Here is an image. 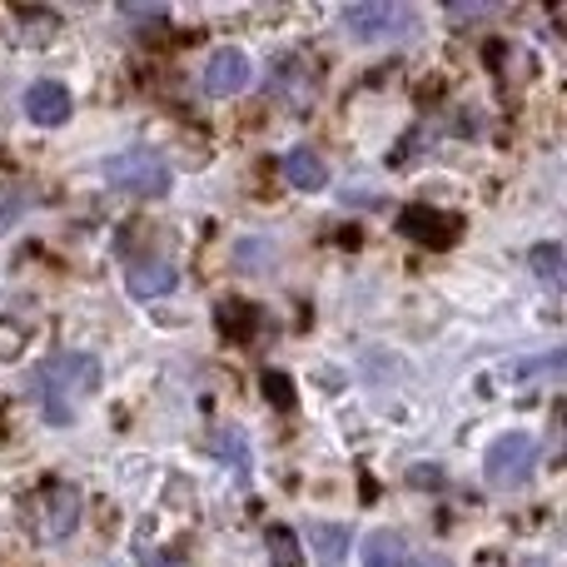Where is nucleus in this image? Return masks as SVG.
<instances>
[{
  "label": "nucleus",
  "mask_w": 567,
  "mask_h": 567,
  "mask_svg": "<svg viewBox=\"0 0 567 567\" xmlns=\"http://www.w3.org/2000/svg\"><path fill=\"white\" fill-rule=\"evenodd\" d=\"M30 209V199H25V189H0V229H10L20 215Z\"/></svg>",
  "instance_id": "19"
},
{
  "label": "nucleus",
  "mask_w": 567,
  "mask_h": 567,
  "mask_svg": "<svg viewBox=\"0 0 567 567\" xmlns=\"http://www.w3.org/2000/svg\"><path fill=\"white\" fill-rule=\"evenodd\" d=\"M399 229L409 239H419V245H429V249H449L463 225L453 215H443V209H433V205H409L399 215Z\"/></svg>",
  "instance_id": "6"
},
{
  "label": "nucleus",
  "mask_w": 567,
  "mask_h": 567,
  "mask_svg": "<svg viewBox=\"0 0 567 567\" xmlns=\"http://www.w3.org/2000/svg\"><path fill=\"white\" fill-rule=\"evenodd\" d=\"M279 169H284V179H289L293 189H323L329 185V165H323L313 150H289V155L279 159Z\"/></svg>",
  "instance_id": "10"
},
{
  "label": "nucleus",
  "mask_w": 567,
  "mask_h": 567,
  "mask_svg": "<svg viewBox=\"0 0 567 567\" xmlns=\"http://www.w3.org/2000/svg\"><path fill=\"white\" fill-rule=\"evenodd\" d=\"M409 478H413V483H419V488H439V483H443V473H439V468H433V463H423V468H413V473H409Z\"/></svg>",
  "instance_id": "20"
},
{
  "label": "nucleus",
  "mask_w": 567,
  "mask_h": 567,
  "mask_svg": "<svg viewBox=\"0 0 567 567\" xmlns=\"http://www.w3.org/2000/svg\"><path fill=\"white\" fill-rule=\"evenodd\" d=\"M259 389H265V399L275 403V409H293V379L279 369H265V379H259Z\"/></svg>",
  "instance_id": "17"
},
{
  "label": "nucleus",
  "mask_w": 567,
  "mask_h": 567,
  "mask_svg": "<svg viewBox=\"0 0 567 567\" xmlns=\"http://www.w3.org/2000/svg\"><path fill=\"white\" fill-rule=\"evenodd\" d=\"M533 463H538V443L528 433H503L483 453V478L498 483V488H513V483H523L533 473Z\"/></svg>",
  "instance_id": "3"
},
{
  "label": "nucleus",
  "mask_w": 567,
  "mask_h": 567,
  "mask_svg": "<svg viewBox=\"0 0 567 567\" xmlns=\"http://www.w3.org/2000/svg\"><path fill=\"white\" fill-rule=\"evenodd\" d=\"M528 269L538 275L543 289H563V279H567V255H563V245H538L528 255Z\"/></svg>",
  "instance_id": "13"
},
{
  "label": "nucleus",
  "mask_w": 567,
  "mask_h": 567,
  "mask_svg": "<svg viewBox=\"0 0 567 567\" xmlns=\"http://www.w3.org/2000/svg\"><path fill=\"white\" fill-rule=\"evenodd\" d=\"M169 165L155 155V150H120V155L105 159V185L120 189V195L135 199H159L169 195Z\"/></svg>",
  "instance_id": "2"
},
{
  "label": "nucleus",
  "mask_w": 567,
  "mask_h": 567,
  "mask_svg": "<svg viewBox=\"0 0 567 567\" xmlns=\"http://www.w3.org/2000/svg\"><path fill=\"white\" fill-rule=\"evenodd\" d=\"M343 25H349L353 40H389L393 30L413 25V10L389 6V0H369V6H349L343 10Z\"/></svg>",
  "instance_id": "4"
},
{
  "label": "nucleus",
  "mask_w": 567,
  "mask_h": 567,
  "mask_svg": "<svg viewBox=\"0 0 567 567\" xmlns=\"http://www.w3.org/2000/svg\"><path fill=\"white\" fill-rule=\"evenodd\" d=\"M219 313H225V333H229V339H245V333L255 329V309H249V303H225Z\"/></svg>",
  "instance_id": "18"
},
{
  "label": "nucleus",
  "mask_w": 567,
  "mask_h": 567,
  "mask_svg": "<svg viewBox=\"0 0 567 567\" xmlns=\"http://www.w3.org/2000/svg\"><path fill=\"white\" fill-rule=\"evenodd\" d=\"M363 567H403L409 563V548H403V538L399 533H389V528H379V533H369L363 538Z\"/></svg>",
  "instance_id": "12"
},
{
  "label": "nucleus",
  "mask_w": 567,
  "mask_h": 567,
  "mask_svg": "<svg viewBox=\"0 0 567 567\" xmlns=\"http://www.w3.org/2000/svg\"><path fill=\"white\" fill-rule=\"evenodd\" d=\"M80 523V493L75 488H50L45 508H40V538H70Z\"/></svg>",
  "instance_id": "9"
},
{
  "label": "nucleus",
  "mask_w": 567,
  "mask_h": 567,
  "mask_svg": "<svg viewBox=\"0 0 567 567\" xmlns=\"http://www.w3.org/2000/svg\"><path fill=\"white\" fill-rule=\"evenodd\" d=\"M179 284V269L169 255H140L125 265V289L135 299H159V293H175Z\"/></svg>",
  "instance_id": "5"
},
{
  "label": "nucleus",
  "mask_w": 567,
  "mask_h": 567,
  "mask_svg": "<svg viewBox=\"0 0 567 567\" xmlns=\"http://www.w3.org/2000/svg\"><path fill=\"white\" fill-rule=\"evenodd\" d=\"M30 383H35L40 413H45L50 423H70L75 419V399L100 389V363L90 359V353H50Z\"/></svg>",
  "instance_id": "1"
},
{
  "label": "nucleus",
  "mask_w": 567,
  "mask_h": 567,
  "mask_svg": "<svg viewBox=\"0 0 567 567\" xmlns=\"http://www.w3.org/2000/svg\"><path fill=\"white\" fill-rule=\"evenodd\" d=\"M125 16H130V20H165L169 10H165V6H125Z\"/></svg>",
  "instance_id": "21"
},
{
  "label": "nucleus",
  "mask_w": 567,
  "mask_h": 567,
  "mask_svg": "<svg viewBox=\"0 0 567 567\" xmlns=\"http://www.w3.org/2000/svg\"><path fill=\"white\" fill-rule=\"evenodd\" d=\"M209 453L229 463V473H235V483H249V439H245V433H239V429H219L215 439H209Z\"/></svg>",
  "instance_id": "11"
},
{
  "label": "nucleus",
  "mask_w": 567,
  "mask_h": 567,
  "mask_svg": "<svg viewBox=\"0 0 567 567\" xmlns=\"http://www.w3.org/2000/svg\"><path fill=\"white\" fill-rule=\"evenodd\" d=\"M309 538H313V548L323 553V563H339L343 553H349V528H323V523H313Z\"/></svg>",
  "instance_id": "15"
},
{
  "label": "nucleus",
  "mask_w": 567,
  "mask_h": 567,
  "mask_svg": "<svg viewBox=\"0 0 567 567\" xmlns=\"http://www.w3.org/2000/svg\"><path fill=\"white\" fill-rule=\"evenodd\" d=\"M55 35H60L55 10H20V40H25V45H50Z\"/></svg>",
  "instance_id": "14"
},
{
  "label": "nucleus",
  "mask_w": 567,
  "mask_h": 567,
  "mask_svg": "<svg viewBox=\"0 0 567 567\" xmlns=\"http://www.w3.org/2000/svg\"><path fill=\"white\" fill-rule=\"evenodd\" d=\"M25 115L35 120V125H65L70 120V90L60 85V80H35V85L25 90Z\"/></svg>",
  "instance_id": "8"
},
{
  "label": "nucleus",
  "mask_w": 567,
  "mask_h": 567,
  "mask_svg": "<svg viewBox=\"0 0 567 567\" xmlns=\"http://www.w3.org/2000/svg\"><path fill=\"white\" fill-rule=\"evenodd\" d=\"M403 567H449L443 558H413V563H403Z\"/></svg>",
  "instance_id": "22"
},
{
  "label": "nucleus",
  "mask_w": 567,
  "mask_h": 567,
  "mask_svg": "<svg viewBox=\"0 0 567 567\" xmlns=\"http://www.w3.org/2000/svg\"><path fill=\"white\" fill-rule=\"evenodd\" d=\"M269 558H275V567H303L299 538H293L289 528H269Z\"/></svg>",
  "instance_id": "16"
},
{
  "label": "nucleus",
  "mask_w": 567,
  "mask_h": 567,
  "mask_svg": "<svg viewBox=\"0 0 567 567\" xmlns=\"http://www.w3.org/2000/svg\"><path fill=\"white\" fill-rule=\"evenodd\" d=\"M199 85H205V95L215 100H229L239 95V90L249 85V55L245 50H215V55L205 60V75H199Z\"/></svg>",
  "instance_id": "7"
}]
</instances>
